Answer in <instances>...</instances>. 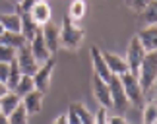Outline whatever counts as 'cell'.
Returning <instances> with one entry per match:
<instances>
[{"label": "cell", "mask_w": 157, "mask_h": 124, "mask_svg": "<svg viewBox=\"0 0 157 124\" xmlns=\"http://www.w3.org/2000/svg\"><path fill=\"white\" fill-rule=\"evenodd\" d=\"M138 81H140L142 93L149 95L155 89V81H157V52H147L146 58L142 60L140 68L136 74Z\"/></svg>", "instance_id": "cell-1"}, {"label": "cell", "mask_w": 157, "mask_h": 124, "mask_svg": "<svg viewBox=\"0 0 157 124\" xmlns=\"http://www.w3.org/2000/svg\"><path fill=\"white\" fill-rule=\"evenodd\" d=\"M60 29V47H64V49L68 51H76L80 49L82 41L86 39V31H83V27H80L76 21H72L68 16L62 20V25H58Z\"/></svg>", "instance_id": "cell-2"}, {"label": "cell", "mask_w": 157, "mask_h": 124, "mask_svg": "<svg viewBox=\"0 0 157 124\" xmlns=\"http://www.w3.org/2000/svg\"><path fill=\"white\" fill-rule=\"evenodd\" d=\"M54 68H56V60L54 58H49L47 62L39 64L37 72L33 74V84H35V89L39 93H45L51 89V80H52V74H54Z\"/></svg>", "instance_id": "cell-3"}, {"label": "cell", "mask_w": 157, "mask_h": 124, "mask_svg": "<svg viewBox=\"0 0 157 124\" xmlns=\"http://www.w3.org/2000/svg\"><path fill=\"white\" fill-rule=\"evenodd\" d=\"M120 78V84H122V89H124V95L128 99L130 105H140L142 99H144V93H142V87H140V81L134 74L126 72L122 76H118Z\"/></svg>", "instance_id": "cell-4"}, {"label": "cell", "mask_w": 157, "mask_h": 124, "mask_svg": "<svg viewBox=\"0 0 157 124\" xmlns=\"http://www.w3.org/2000/svg\"><path fill=\"white\" fill-rule=\"evenodd\" d=\"M144 58H146V51L142 49L140 41H138V37L134 35V37L130 39V43H128V51H126V58H124L130 74H134V76L138 74V68H140Z\"/></svg>", "instance_id": "cell-5"}, {"label": "cell", "mask_w": 157, "mask_h": 124, "mask_svg": "<svg viewBox=\"0 0 157 124\" xmlns=\"http://www.w3.org/2000/svg\"><path fill=\"white\" fill-rule=\"evenodd\" d=\"M16 62H17V66H20L21 76H33L37 72V68H39V64L33 58V54H31V51H29L27 45H23L21 49L16 51Z\"/></svg>", "instance_id": "cell-6"}, {"label": "cell", "mask_w": 157, "mask_h": 124, "mask_svg": "<svg viewBox=\"0 0 157 124\" xmlns=\"http://www.w3.org/2000/svg\"><path fill=\"white\" fill-rule=\"evenodd\" d=\"M109 91H111V101H113V109L117 111H126L128 109V99L124 95V89H122V84H120V78L118 76H111L109 78Z\"/></svg>", "instance_id": "cell-7"}, {"label": "cell", "mask_w": 157, "mask_h": 124, "mask_svg": "<svg viewBox=\"0 0 157 124\" xmlns=\"http://www.w3.org/2000/svg\"><path fill=\"white\" fill-rule=\"evenodd\" d=\"M91 91H93V97L97 99V103L101 105V109H113L111 91H109V84H107L105 80L93 76V80H91Z\"/></svg>", "instance_id": "cell-8"}, {"label": "cell", "mask_w": 157, "mask_h": 124, "mask_svg": "<svg viewBox=\"0 0 157 124\" xmlns=\"http://www.w3.org/2000/svg\"><path fill=\"white\" fill-rule=\"evenodd\" d=\"M89 56H91L93 76H97V78L109 81V78H111V72H109L107 62H105V58H103V51H101L99 47H91V49H89Z\"/></svg>", "instance_id": "cell-9"}, {"label": "cell", "mask_w": 157, "mask_h": 124, "mask_svg": "<svg viewBox=\"0 0 157 124\" xmlns=\"http://www.w3.org/2000/svg\"><path fill=\"white\" fill-rule=\"evenodd\" d=\"M41 35H43V41H45L49 52L54 54V52L60 49V29H58V25L52 23V21H49L47 25L41 27Z\"/></svg>", "instance_id": "cell-10"}, {"label": "cell", "mask_w": 157, "mask_h": 124, "mask_svg": "<svg viewBox=\"0 0 157 124\" xmlns=\"http://www.w3.org/2000/svg\"><path fill=\"white\" fill-rule=\"evenodd\" d=\"M27 47H29V51H31L33 58L37 60V64H43V62L49 60V58H52V54L49 52V49H47V45H45V41H43V35H41V31L35 35L31 41H29Z\"/></svg>", "instance_id": "cell-11"}, {"label": "cell", "mask_w": 157, "mask_h": 124, "mask_svg": "<svg viewBox=\"0 0 157 124\" xmlns=\"http://www.w3.org/2000/svg\"><path fill=\"white\" fill-rule=\"evenodd\" d=\"M136 37L140 41L142 49L146 51V54L147 52H157V25H146V29H142Z\"/></svg>", "instance_id": "cell-12"}, {"label": "cell", "mask_w": 157, "mask_h": 124, "mask_svg": "<svg viewBox=\"0 0 157 124\" xmlns=\"http://www.w3.org/2000/svg\"><path fill=\"white\" fill-rule=\"evenodd\" d=\"M29 16L33 17V21L37 23L39 27H43V25H47V23L51 21V17H52V8H51V4L47 2V0H39V2L31 8Z\"/></svg>", "instance_id": "cell-13"}, {"label": "cell", "mask_w": 157, "mask_h": 124, "mask_svg": "<svg viewBox=\"0 0 157 124\" xmlns=\"http://www.w3.org/2000/svg\"><path fill=\"white\" fill-rule=\"evenodd\" d=\"M103 58L107 62V68L111 76H122L128 72V66H126V60L120 54H114V52H109V51H103Z\"/></svg>", "instance_id": "cell-14"}, {"label": "cell", "mask_w": 157, "mask_h": 124, "mask_svg": "<svg viewBox=\"0 0 157 124\" xmlns=\"http://www.w3.org/2000/svg\"><path fill=\"white\" fill-rule=\"evenodd\" d=\"M43 97L45 95H43V93H39L37 89H33L31 93H27L25 97H21V105H23V109L27 111L29 116L41 113V109H43Z\"/></svg>", "instance_id": "cell-15"}, {"label": "cell", "mask_w": 157, "mask_h": 124, "mask_svg": "<svg viewBox=\"0 0 157 124\" xmlns=\"http://www.w3.org/2000/svg\"><path fill=\"white\" fill-rule=\"evenodd\" d=\"M20 17H21V27H20V33H21V37L27 41H31L35 35H37L39 31H41V27L37 25V23L33 21V17L29 16V14H20Z\"/></svg>", "instance_id": "cell-16"}, {"label": "cell", "mask_w": 157, "mask_h": 124, "mask_svg": "<svg viewBox=\"0 0 157 124\" xmlns=\"http://www.w3.org/2000/svg\"><path fill=\"white\" fill-rule=\"evenodd\" d=\"M20 103H21V97L16 95L14 91H8L2 99H0V115H2V116H10L12 111H14Z\"/></svg>", "instance_id": "cell-17"}, {"label": "cell", "mask_w": 157, "mask_h": 124, "mask_svg": "<svg viewBox=\"0 0 157 124\" xmlns=\"http://www.w3.org/2000/svg\"><path fill=\"white\" fill-rule=\"evenodd\" d=\"M0 23L4 25L6 31L10 33H20V27H21V17L20 14H2L0 16Z\"/></svg>", "instance_id": "cell-18"}, {"label": "cell", "mask_w": 157, "mask_h": 124, "mask_svg": "<svg viewBox=\"0 0 157 124\" xmlns=\"http://www.w3.org/2000/svg\"><path fill=\"white\" fill-rule=\"evenodd\" d=\"M86 12H87V4H86V0H74V2L70 4V8H68V17L72 21H80L86 17Z\"/></svg>", "instance_id": "cell-19"}, {"label": "cell", "mask_w": 157, "mask_h": 124, "mask_svg": "<svg viewBox=\"0 0 157 124\" xmlns=\"http://www.w3.org/2000/svg\"><path fill=\"white\" fill-rule=\"evenodd\" d=\"M0 45L12 47L14 51H17V49H21L23 45H27V41L21 37V33H10V31H6L2 37H0Z\"/></svg>", "instance_id": "cell-20"}, {"label": "cell", "mask_w": 157, "mask_h": 124, "mask_svg": "<svg viewBox=\"0 0 157 124\" xmlns=\"http://www.w3.org/2000/svg\"><path fill=\"white\" fill-rule=\"evenodd\" d=\"M70 107L76 111V116L80 124H93V113L83 103H70Z\"/></svg>", "instance_id": "cell-21"}, {"label": "cell", "mask_w": 157, "mask_h": 124, "mask_svg": "<svg viewBox=\"0 0 157 124\" xmlns=\"http://www.w3.org/2000/svg\"><path fill=\"white\" fill-rule=\"evenodd\" d=\"M35 89V84H33V76H21L17 85L14 87V93L20 97H25L27 93H31Z\"/></svg>", "instance_id": "cell-22"}, {"label": "cell", "mask_w": 157, "mask_h": 124, "mask_svg": "<svg viewBox=\"0 0 157 124\" xmlns=\"http://www.w3.org/2000/svg\"><path fill=\"white\" fill-rule=\"evenodd\" d=\"M142 122L144 124H155L157 122V105H155V99H149V101L144 105Z\"/></svg>", "instance_id": "cell-23"}, {"label": "cell", "mask_w": 157, "mask_h": 124, "mask_svg": "<svg viewBox=\"0 0 157 124\" xmlns=\"http://www.w3.org/2000/svg\"><path fill=\"white\" fill-rule=\"evenodd\" d=\"M6 118H8L10 124H29V115H27V111L23 109L21 103L17 105V107L12 111V115L6 116Z\"/></svg>", "instance_id": "cell-24"}, {"label": "cell", "mask_w": 157, "mask_h": 124, "mask_svg": "<svg viewBox=\"0 0 157 124\" xmlns=\"http://www.w3.org/2000/svg\"><path fill=\"white\" fill-rule=\"evenodd\" d=\"M21 78V72H20V66H17L16 58L10 62V74H8V81H6V87H8L10 91H14V87L17 85V81Z\"/></svg>", "instance_id": "cell-25"}, {"label": "cell", "mask_w": 157, "mask_h": 124, "mask_svg": "<svg viewBox=\"0 0 157 124\" xmlns=\"http://www.w3.org/2000/svg\"><path fill=\"white\" fill-rule=\"evenodd\" d=\"M142 20L147 23V25H155V20H157V4L151 2L147 8L142 10Z\"/></svg>", "instance_id": "cell-26"}, {"label": "cell", "mask_w": 157, "mask_h": 124, "mask_svg": "<svg viewBox=\"0 0 157 124\" xmlns=\"http://www.w3.org/2000/svg\"><path fill=\"white\" fill-rule=\"evenodd\" d=\"M16 58V51L12 47H6V45H0V62L4 64H10L12 60Z\"/></svg>", "instance_id": "cell-27"}, {"label": "cell", "mask_w": 157, "mask_h": 124, "mask_svg": "<svg viewBox=\"0 0 157 124\" xmlns=\"http://www.w3.org/2000/svg\"><path fill=\"white\" fill-rule=\"evenodd\" d=\"M151 2H155V0H126V6H128L130 10H134V12H140L144 10V8H147Z\"/></svg>", "instance_id": "cell-28"}, {"label": "cell", "mask_w": 157, "mask_h": 124, "mask_svg": "<svg viewBox=\"0 0 157 124\" xmlns=\"http://www.w3.org/2000/svg\"><path fill=\"white\" fill-rule=\"evenodd\" d=\"M37 2H39V0H21L20 4H16V12H17V14H29L31 8Z\"/></svg>", "instance_id": "cell-29"}, {"label": "cell", "mask_w": 157, "mask_h": 124, "mask_svg": "<svg viewBox=\"0 0 157 124\" xmlns=\"http://www.w3.org/2000/svg\"><path fill=\"white\" fill-rule=\"evenodd\" d=\"M93 124H109V113L107 109H99L93 115Z\"/></svg>", "instance_id": "cell-30"}, {"label": "cell", "mask_w": 157, "mask_h": 124, "mask_svg": "<svg viewBox=\"0 0 157 124\" xmlns=\"http://www.w3.org/2000/svg\"><path fill=\"white\" fill-rule=\"evenodd\" d=\"M8 74H10V64L0 62V81H2V84L8 81Z\"/></svg>", "instance_id": "cell-31"}, {"label": "cell", "mask_w": 157, "mask_h": 124, "mask_svg": "<svg viewBox=\"0 0 157 124\" xmlns=\"http://www.w3.org/2000/svg\"><path fill=\"white\" fill-rule=\"evenodd\" d=\"M109 124H130V122L126 120L124 116H120V115H117V116H109Z\"/></svg>", "instance_id": "cell-32"}, {"label": "cell", "mask_w": 157, "mask_h": 124, "mask_svg": "<svg viewBox=\"0 0 157 124\" xmlns=\"http://www.w3.org/2000/svg\"><path fill=\"white\" fill-rule=\"evenodd\" d=\"M52 124H68V120H66V115H60V116H56Z\"/></svg>", "instance_id": "cell-33"}, {"label": "cell", "mask_w": 157, "mask_h": 124, "mask_svg": "<svg viewBox=\"0 0 157 124\" xmlns=\"http://www.w3.org/2000/svg\"><path fill=\"white\" fill-rule=\"evenodd\" d=\"M8 91H10V89L6 87V84H2V81H0V99H2V97H4V95H6Z\"/></svg>", "instance_id": "cell-34"}, {"label": "cell", "mask_w": 157, "mask_h": 124, "mask_svg": "<svg viewBox=\"0 0 157 124\" xmlns=\"http://www.w3.org/2000/svg\"><path fill=\"white\" fill-rule=\"evenodd\" d=\"M0 124H10V122H8V118H6V116L0 115Z\"/></svg>", "instance_id": "cell-35"}, {"label": "cell", "mask_w": 157, "mask_h": 124, "mask_svg": "<svg viewBox=\"0 0 157 124\" xmlns=\"http://www.w3.org/2000/svg\"><path fill=\"white\" fill-rule=\"evenodd\" d=\"M4 33H6V29H4V25H2V23H0V37H2Z\"/></svg>", "instance_id": "cell-36"}, {"label": "cell", "mask_w": 157, "mask_h": 124, "mask_svg": "<svg viewBox=\"0 0 157 124\" xmlns=\"http://www.w3.org/2000/svg\"><path fill=\"white\" fill-rule=\"evenodd\" d=\"M12 2H14V4H20V2H21V0H12Z\"/></svg>", "instance_id": "cell-37"}]
</instances>
